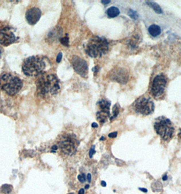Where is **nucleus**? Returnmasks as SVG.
Segmentation results:
<instances>
[{
  "label": "nucleus",
  "mask_w": 181,
  "mask_h": 194,
  "mask_svg": "<svg viewBox=\"0 0 181 194\" xmlns=\"http://www.w3.org/2000/svg\"><path fill=\"white\" fill-rule=\"evenodd\" d=\"M38 95L42 97H50L59 91V81L54 74H42L36 82Z\"/></svg>",
  "instance_id": "obj_1"
},
{
  "label": "nucleus",
  "mask_w": 181,
  "mask_h": 194,
  "mask_svg": "<svg viewBox=\"0 0 181 194\" xmlns=\"http://www.w3.org/2000/svg\"><path fill=\"white\" fill-rule=\"evenodd\" d=\"M109 50V42L106 39L100 36H94L89 40L86 46V52L91 57H100Z\"/></svg>",
  "instance_id": "obj_2"
},
{
  "label": "nucleus",
  "mask_w": 181,
  "mask_h": 194,
  "mask_svg": "<svg viewBox=\"0 0 181 194\" xmlns=\"http://www.w3.org/2000/svg\"><path fill=\"white\" fill-rule=\"evenodd\" d=\"M155 131L163 140L168 141L174 137L175 128L172 121L165 117L157 118L153 123Z\"/></svg>",
  "instance_id": "obj_3"
},
{
  "label": "nucleus",
  "mask_w": 181,
  "mask_h": 194,
  "mask_svg": "<svg viewBox=\"0 0 181 194\" xmlns=\"http://www.w3.org/2000/svg\"><path fill=\"white\" fill-rule=\"evenodd\" d=\"M23 82L19 77L10 73L0 75V87L8 95H15L21 89Z\"/></svg>",
  "instance_id": "obj_4"
},
{
  "label": "nucleus",
  "mask_w": 181,
  "mask_h": 194,
  "mask_svg": "<svg viewBox=\"0 0 181 194\" xmlns=\"http://www.w3.org/2000/svg\"><path fill=\"white\" fill-rule=\"evenodd\" d=\"M46 68V63L42 58L36 56L28 57L23 62V72L29 77H36L42 74Z\"/></svg>",
  "instance_id": "obj_5"
},
{
  "label": "nucleus",
  "mask_w": 181,
  "mask_h": 194,
  "mask_svg": "<svg viewBox=\"0 0 181 194\" xmlns=\"http://www.w3.org/2000/svg\"><path fill=\"white\" fill-rule=\"evenodd\" d=\"M133 109L136 113L147 116L151 115L154 111L155 104L150 97L141 96L133 103Z\"/></svg>",
  "instance_id": "obj_6"
},
{
  "label": "nucleus",
  "mask_w": 181,
  "mask_h": 194,
  "mask_svg": "<svg viewBox=\"0 0 181 194\" xmlns=\"http://www.w3.org/2000/svg\"><path fill=\"white\" fill-rule=\"evenodd\" d=\"M168 84V79L164 74H159L155 77L152 83L151 92L155 98L159 99L165 93Z\"/></svg>",
  "instance_id": "obj_7"
},
{
  "label": "nucleus",
  "mask_w": 181,
  "mask_h": 194,
  "mask_svg": "<svg viewBox=\"0 0 181 194\" xmlns=\"http://www.w3.org/2000/svg\"><path fill=\"white\" fill-rule=\"evenodd\" d=\"M79 144L77 138L74 134H67L61 140L59 146L62 151L67 155H72L76 151Z\"/></svg>",
  "instance_id": "obj_8"
},
{
  "label": "nucleus",
  "mask_w": 181,
  "mask_h": 194,
  "mask_svg": "<svg viewBox=\"0 0 181 194\" xmlns=\"http://www.w3.org/2000/svg\"><path fill=\"white\" fill-rule=\"evenodd\" d=\"M98 111L97 112V119L100 123H104L110 117V102L106 99H102L98 102Z\"/></svg>",
  "instance_id": "obj_9"
},
{
  "label": "nucleus",
  "mask_w": 181,
  "mask_h": 194,
  "mask_svg": "<svg viewBox=\"0 0 181 194\" xmlns=\"http://www.w3.org/2000/svg\"><path fill=\"white\" fill-rule=\"evenodd\" d=\"M72 64L74 70L83 77H87L88 74V66L84 59L78 56H74L72 59Z\"/></svg>",
  "instance_id": "obj_10"
},
{
  "label": "nucleus",
  "mask_w": 181,
  "mask_h": 194,
  "mask_svg": "<svg viewBox=\"0 0 181 194\" xmlns=\"http://www.w3.org/2000/svg\"><path fill=\"white\" fill-rule=\"evenodd\" d=\"M16 40V37L14 32L9 28H5L0 31V44L8 46L13 44Z\"/></svg>",
  "instance_id": "obj_11"
},
{
  "label": "nucleus",
  "mask_w": 181,
  "mask_h": 194,
  "mask_svg": "<svg viewBox=\"0 0 181 194\" xmlns=\"http://www.w3.org/2000/svg\"><path fill=\"white\" fill-rule=\"evenodd\" d=\"M41 17V11L38 8H32L26 12L25 18L29 24L34 25L38 22Z\"/></svg>",
  "instance_id": "obj_12"
},
{
  "label": "nucleus",
  "mask_w": 181,
  "mask_h": 194,
  "mask_svg": "<svg viewBox=\"0 0 181 194\" xmlns=\"http://www.w3.org/2000/svg\"><path fill=\"white\" fill-rule=\"evenodd\" d=\"M112 79L114 81L120 83H125L128 80V74L123 69L118 68L116 69L113 73L111 74Z\"/></svg>",
  "instance_id": "obj_13"
},
{
  "label": "nucleus",
  "mask_w": 181,
  "mask_h": 194,
  "mask_svg": "<svg viewBox=\"0 0 181 194\" xmlns=\"http://www.w3.org/2000/svg\"><path fill=\"white\" fill-rule=\"evenodd\" d=\"M149 32L152 36L156 37V36L160 35L161 30L159 26L157 25H152L149 28Z\"/></svg>",
  "instance_id": "obj_14"
},
{
  "label": "nucleus",
  "mask_w": 181,
  "mask_h": 194,
  "mask_svg": "<svg viewBox=\"0 0 181 194\" xmlns=\"http://www.w3.org/2000/svg\"><path fill=\"white\" fill-rule=\"evenodd\" d=\"M119 14H120L119 9L114 6L110 7V8H109L107 10V14L108 16V17L110 18L116 17L117 16H118Z\"/></svg>",
  "instance_id": "obj_15"
},
{
  "label": "nucleus",
  "mask_w": 181,
  "mask_h": 194,
  "mask_svg": "<svg viewBox=\"0 0 181 194\" xmlns=\"http://www.w3.org/2000/svg\"><path fill=\"white\" fill-rule=\"evenodd\" d=\"M13 187L8 184H4L0 188V192L3 194H10L12 192Z\"/></svg>",
  "instance_id": "obj_16"
},
{
  "label": "nucleus",
  "mask_w": 181,
  "mask_h": 194,
  "mask_svg": "<svg viewBox=\"0 0 181 194\" xmlns=\"http://www.w3.org/2000/svg\"><path fill=\"white\" fill-rule=\"evenodd\" d=\"M147 4L149 5V6L150 7H151V8H153V10H154L155 11L157 12V13L161 14L162 12H163L161 8V7L159 6V5L157 4V3L153 2V1H147Z\"/></svg>",
  "instance_id": "obj_17"
},
{
  "label": "nucleus",
  "mask_w": 181,
  "mask_h": 194,
  "mask_svg": "<svg viewBox=\"0 0 181 194\" xmlns=\"http://www.w3.org/2000/svg\"><path fill=\"white\" fill-rule=\"evenodd\" d=\"M152 188H153V191H159L162 189L161 183L159 181H156L152 184Z\"/></svg>",
  "instance_id": "obj_18"
},
{
  "label": "nucleus",
  "mask_w": 181,
  "mask_h": 194,
  "mask_svg": "<svg viewBox=\"0 0 181 194\" xmlns=\"http://www.w3.org/2000/svg\"><path fill=\"white\" fill-rule=\"evenodd\" d=\"M118 113H119V109H118V106H117V105H115L113 108L112 110V116L110 117L111 119H115L116 117H117Z\"/></svg>",
  "instance_id": "obj_19"
},
{
  "label": "nucleus",
  "mask_w": 181,
  "mask_h": 194,
  "mask_svg": "<svg viewBox=\"0 0 181 194\" xmlns=\"http://www.w3.org/2000/svg\"><path fill=\"white\" fill-rule=\"evenodd\" d=\"M128 14H129V15L130 16V17L131 18H132V19H137V18L138 17V14H137L136 12H135V11H133V10H129Z\"/></svg>",
  "instance_id": "obj_20"
},
{
  "label": "nucleus",
  "mask_w": 181,
  "mask_h": 194,
  "mask_svg": "<svg viewBox=\"0 0 181 194\" xmlns=\"http://www.w3.org/2000/svg\"><path fill=\"white\" fill-rule=\"evenodd\" d=\"M78 181H80V183H85L86 181V177L85 174H83V175H80L78 176Z\"/></svg>",
  "instance_id": "obj_21"
},
{
  "label": "nucleus",
  "mask_w": 181,
  "mask_h": 194,
  "mask_svg": "<svg viewBox=\"0 0 181 194\" xmlns=\"http://www.w3.org/2000/svg\"><path fill=\"white\" fill-rule=\"evenodd\" d=\"M61 42L65 46H68L69 43V39L67 37H64L63 38L61 39Z\"/></svg>",
  "instance_id": "obj_22"
},
{
  "label": "nucleus",
  "mask_w": 181,
  "mask_h": 194,
  "mask_svg": "<svg viewBox=\"0 0 181 194\" xmlns=\"http://www.w3.org/2000/svg\"><path fill=\"white\" fill-rule=\"evenodd\" d=\"M95 153H96V150H95V146H93V147L90 149V151H89V157L91 158Z\"/></svg>",
  "instance_id": "obj_23"
},
{
  "label": "nucleus",
  "mask_w": 181,
  "mask_h": 194,
  "mask_svg": "<svg viewBox=\"0 0 181 194\" xmlns=\"http://www.w3.org/2000/svg\"><path fill=\"white\" fill-rule=\"evenodd\" d=\"M61 59H62V53L61 52H59V53L58 54L57 57V62L59 63L60 61H61Z\"/></svg>",
  "instance_id": "obj_24"
},
{
  "label": "nucleus",
  "mask_w": 181,
  "mask_h": 194,
  "mask_svg": "<svg viewBox=\"0 0 181 194\" xmlns=\"http://www.w3.org/2000/svg\"><path fill=\"white\" fill-rule=\"evenodd\" d=\"M108 136L110 138H114L117 136V132H112V133H110L108 135Z\"/></svg>",
  "instance_id": "obj_25"
},
{
  "label": "nucleus",
  "mask_w": 181,
  "mask_h": 194,
  "mask_svg": "<svg viewBox=\"0 0 181 194\" xmlns=\"http://www.w3.org/2000/svg\"><path fill=\"white\" fill-rule=\"evenodd\" d=\"M87 181H88V182L89 183H91V175L90 173H89L88 175H87Z\"/></svg>",
  "instance_id": "obj_26"
},
{
  "label": "nucleus",
  "mask_w": 181,
  "mask_h": 194,
  "mask_svg": "<svg viewBox=\"0 0 181 194\" xmlns=\"http://www.w3.org/2000/svg\"><path fill=\"white\" fill-rule=\"evenodd\" d=\"M78 194H85V189H80L78 191Z\"/></svg>",
  "instance_id": "obj_27"
},
{
  "label": "nucleus",
  "mask_w": 181,
  "mask_h": 194,
  "mask_svg": "<svg viewBox=\"0 0 181 194\" xmlns=\"http://www.w3.org/2000/svg\"><path fill=\"white\" fill-rule=\"evenodd\" d=\"M139 189H140V191L144 192V193H147V192L148 191V190L147 189H145V188H139Z\"/></svg>",
  "instance_id": "obj_28"
},
{
  "label": "nucleus",
  "mask_w": 181,
  "mask_h": 194,
  "mask_svg": "<svg viewBox=\"0 0 181 194\" xmlns=\"http://www.w3.org/2000/svg\"><path fill=\"white\" fill-rule=\"evenodd\" d=\"M102 3H104V4H108V3H110V0H108V1H104V0H102Z\"/></svg>",
  "instance_id": "obj_29"
},
{
  "label": "nucleus",
  "mask_w": 181,
  "mask_h": 194,
  "mask_svg": "<svg viewBox=\"0 0 181 194\" xmlns=\"http://www.w3.org/2000/svg\"><path fill=\"white\" fill-rule=\"evenodd\" d=\"M92 128H98V125L97 124V123H92Z\"/></svg>",
  "instance_id": "obj_30"
},
{
  "label": "nucleus",
  "mask_w": 181,
  "mask_h": 194,
  "mask_svg": "<svg viewBox=\"0 0 181 194\" xmlns=\"http://www.w3.org/2000/svg\"><path fill=\"white\" fill-rule=\"evenodd\" d=\"M101 185L102 187H106V183L105 182V181H102L101 182Z\"/></svg>",
  "instance_id": "obj_31"
},
{
  "label": "nucleus",
  "mask_w": 181,
  "mask_h": 194,
  "mask_svg": "<svg viewBox=\"0 0 181 194\" xmlns=\"http://www.w3.org/2000/svg\"><path fill=\"white\" fill-rule=\"evenodd\" d=\"M163 180H164V181H166L168 180V176H167V175H165L164 176V177H163Z\"/></svg>",
  "instance_id": "obj_32"
},
{
  "label": "nucleus",
  "mask_w": 181,
  "mask_h": 194,
  "mask_svg": "<svg viewBox=\"0 0 181 194\" xmlns=\"http://www.w3.org/2000/svg\"><path fill=\"white\" fill-rule=\"evenodd\" d=\"M178 137H179V138H180V140H181V128H180V131H179V133H178Z\"/></svg>",
  "instance_id": "obj_33"
},
{
  "label": "nucleus",
  "mask_w": 181,
  "mask_h": 194,
  "mask_svg": "<svg viewBox=\"0 0 181 194\" xmlns=\"http://www.w3.org/2000/svg\"><path fill=\"white\" fill-rule=\"evenodd\" d=\"M89 188V185H85L86 189H88Z\"/></svg>",
  "instance_id": "obj_34"
},
{
  "label": "nucleus",
  "mask_w": 181,
  "mask_h": 194,
  "mask_svg": "<svg viewBox=\"0 0 181 194\" xmlns=\"http://www.w3.org/2000/svg\"><path fill=\"white\" fill-rule=\"evenodd\" d=\"M106 138H104V137H103V136H102V138H100V140H105Z\"/></svg>",
  "instance_id": "obj_35"
},
{
  "label": "nucleus",
  "mask_w": 181,
  "mask_h": 194,
  "mask_svg": "<svg viewBox=\"0 0 181 194\" xmlns=\"http://www.w3.org/2000/svg\"><path fill=\"white\" fill-rule=\"evenodd\" d=\"M1 52H2V50H1V48H0V56L1 55Z\"/></svg>",
  "instance_id": "obj_36"
},
{
  "label": "nucleus",
  "mask_w": 181,
  "mask_h": 194,
  "mask_svg": "<svg viewBox=\"0 0 181 194\" xmlns=\"http://www.w3.org/2000/svg\"><path fill=\"white\" fill-rule=\"evenodd\" d=\"M68 194H74V193H68Z\"/></svg>",
  "instance_id": "obj_37"
}]
</instances>
